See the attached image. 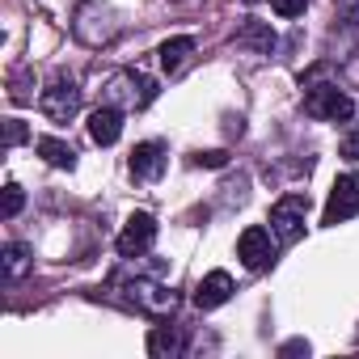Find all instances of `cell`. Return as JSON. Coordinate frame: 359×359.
Here are the masks:
<instances>
[{"label":"cell","mask_w":359,"mask_h":359,"mask_svg":"<svg viewBox=\"0 0 359 359\" xmlns=\"http://www.w3.org/2000/svg\"><path fill=\"white\" fill-rule=\"evenodd\" d=\"M351 216H359V173H342L325 203V224H342Z\"/></svg>","instance_id":"cell-6"},{"label":"cell","mask_w":359,"mask_h":359,"mask_svg":"<svg viewBox=\"0 0 359 359\" xmlns=\"http://www.w3.org/2000/svg\"><path fill=\"white\" fill-rule=\"evenodd\" d=\"M338 148H342V156H346V161H359V123H351V131L342 135V144H338Z\"/></svg>","instance_id":"cell-21"},{"label":"cell","mask_w":359,"mask_h":359,"mask_svg":"<svg viewBox=\"0 0 359 359\" xmlns=\"http://www.w3.org/2000/svg\"><path fill=\"white\" fill-rule=\"evenodd\" d=\"M165 165H169V156H165L161 140H144L131 148V177H140V182H156L165 173Z\"/></svg>","instance_id":"cell-9"},{"label":"cell","mask_w":359,"mask_h":359,"mask_svg":"<svg viewBox=\"0 0 359 359\" xmlns=\"http://www.w3.org/2000/svg\"><path fill=\"white\" fill-rule=\"evenodd\" d=\"M250 5H254V0H250Z\"/></svg>","instance_id":"cell-24"},{"label":"cell","mask_w":359,"mask_h":359,"mask_svg":"<svg viewBox=\"0 0 359 359\" xmlns=\"http://www.w3.org/2000/svg\"><path fill=\"white\" fill-rule=\"evenodd\" d=\"M118 135H123V110L118 106H97L93 114H89V140L93 144H102V148H110V144H118Z\"/></svg>","instance_id":"cell-11"},{"label":"cell","mask_w":359,"mask_h":359,"mask_svg":"<svg viewBox=\"0 0 359 359\" xmlns=\"http://www.w3.org/2000/svg\"><path fill=\"white\" fill-rule=\"evenodd\" d=\"M34 148H39V156H43L47 165H55V169H72V165H76L72 144H64V140H55V135H43Z\"/></svg>","instance_id":"cell-15"},{"label":"cell","mask_w":359,"mask_h":359,"mask_svg":"<svg viewBox=\"0 0 359 359\" xmlns=\"http://www.w3.org/2000/svg\"><path fill=\"white\" fill-rule=\"evenodd\" d=\"M195 161H199V165H208V169H220V165L229 161V152H220V148H216V152H199Z\"/></svg>","instance_id":"cell-22"},{"label":"cell","mask_w":359,"mask_h":359,"mask_svg":"<svg viewBox=\"0 0 359 359\" xmlns=\"http://www.w3.org/2000/svg\"><path fill=\"white\" fill-rule=\"evenodd\" d=\"M22 203H26L22 187H18V182H9V187H5V220H13V216L22 212Z\"/></svg>","instance_id":"cell-18"},{"label":"cell","mask_w":359,"mask_h":359,"mask_svg":"<svg viewBox=\"0 0 359 359\" xmlns=\"http://www.w3.org/2000/svg\"><path fill=\"white\" fill-rule=\"evenodd\" d=\"M26 271H30V250L13 241V245L5 250V279H22Z\"/></svg>","instance_id":"cell-17"},{"label":"cell","mask_w":359,"mask_h":359,"mask_svg":"<svg viewBox=\"0 0 359 359\" xmlns=\"http://www.w3.org/2000/svg\"><path fill=\"white\" fill-rule=\"evenodd\" d=\"M229 296H233V275H229V271H212V275L199 279V287H195V304H199V309H220Z\"/></svg>","instance_id":"cell-12"},{"label":"cell","mask_w":359,"mask_h":359,"mask_svg":"<svg viewBox=\"0 0 359 359\" xmlns=\"http://www.w3.org/2000/svg\"><path fill=\"white\" fill-rule=\"evenodd\" d=\"M152 241H156V220H152L148 212H135V216L127 220V229L118 233V254H123V258H140V254L152 250Z\"/></svg>","instance_id":"cell-7"},{"label":"cell","mask_w":359,"mask_h":359,"mask_svg":"<svg viewBox=\"0 0 359 359\" xmlns=\"http://www.w3.org/2000/svg\"><path fill=\"white\" fill-rule=\"evenodd\" d=\"M271 9H275L279 18H300V13L309 9V0H271Z\"/></svg>","instance_id":"cell-19"},{"label":"cell","mask_w":359,"mask_h":359,"mask_svg":"<svg viewBox=\"0 0 359 359\" xmlns=\"http://www.w3.org/2000/svg\"><path fill=\"white\" fill-rule=\"evenodd\" d=\"M237 47H258V51H275V30L262 22H245V30L237 34Z\"/></svg>","instance_id":"cell-16"},{"label":"cell","mask_w":359,"mask_h":359,"mask_svg":"<svg viewBox=\"0 0 359 359\" xmlns=\"http://www.w3.org/2000/svg\"><path fill=\"white\" fill-rule=\"evenodd\" d=\"M304 114L325 118V123H342V118L355 114V102H351L338 85H313V89L304 93Z\"/></svg>","instance_id":"cell-3"},{"label":"cell","mask_w":359,"mask_h":359,"mask_svg":"<svg viewBox=\"0 0 359 359\" xmlns=\"http://www.w3.org/2000/svg\"><path fill=\"white\" fill-rule=\"evenodd\" d=\"M182 330L177 325H156L152 334H148V355H156V359H165V355H182Z\"/></svg>","instance_id":"cell-13"},{"label":"cell","mask_w":359,"mask_h":359,"mask_svg":"<svg viewBox=\"0 0 359 359\" xmlns=\"http://www.w3.org/2000/svg\"><path fill=\"white\" fill-rule=\"evenodd\" d=\"M39 106H43V114H47L51 123H68V118L81 110V89H76V81H72L68 72H55L51 85L43 89Z\"/></svg>","instance_id":"cell-2"},{"label":"cell","mask_w":359,"mask_h":359,"mask_svg":"<svg viewBox=\"0 0 359 359\" xmlns=\"http://www.w3.org/2000/svg\"><path fill=\"white\" fill-rule=\"evenodd\" d=\"M237 258L250 266V271H266L271 262H275V245H271V233L266 229H245L241 233V241H237Z\"/></svg>","instance_id":"cell-8"},{"label":"cell","mask_w":359,"mask_h":359,"mask_svg":"<svg viewBox=\"0 0 359 359\" xmlns=\"http://www.w3.org/2000/svg\"><path fill=\"white\" fill-rule=\"evenodd\" d=\"M304 216H309V199H304V195H283V199L271 208V233H275L283 245H292V241H300V233H304Z\"/></svg>","instance_id":"cell-4"},{"label":"cell","mask_w":359,"mask_h":359,"mask_svg":"<svg viewBox=\"0 0 359 359\" xmlns=\"http://www.w3.org/2000/svg\"><path fill=\"white\" fill-rule=\"evenodd\" d=\"M191 51H195V39L191 34H182V39H169V43H161V68L165 72H182V64L191 60Z\"/></svg>","instance_id":"cell-14"},{"label":"cell","mask_w":359,"mask_h":359,"mask_svg":"<svg viewBox=\"0 0 359 359\" xmlns=\"http://www.w3.org/2000/svg\"><path fill=\"white\" fill-rule=\"evenodd\" d=\"M300 351H309V342H287L283 346V355H300Z\"/></svg>","instance_id":"cell-23"},{"label":"cell","mask_w":359,"mask_h":359,"mask_svg":"<svg viewBox=\"0 0 359 359\" xmlns=\"http://www.w3.org/2000/svg\"><path fill=\"white\" fill-rule=\"evenodd\" d=\"M127 300L135 309H152V313H173V304H177V296L165 292L156 279H131L127 283Z\"/></svg>","instance_id":"cell-10"},{"label":"cell","mask_w":359,"mask_h":359,"mask_svg":"<svg viewBox=\"0 0 359 359\" xmlns=\"http://www.w3.org/2000/svg\"><path fill=\"white\" fill-rule=\"evenodd\" d=\"M114 13L102 5V0H85V5L76 9V22H72V34L85 43V47H102L114 39Z\"/></svg>","instance_id":"cell-1"},{"label":"cell","mask_w":359,"mask_h":359,"mask_svg":"<svg viewBox=\"0 0 359 359\" xmlns=\"http://www.w3.org/2000/svg\"><path fill=\"white\" fill-rule=\"evenodd\" d=\"M26 140V123L22 118H5V148H18Z\"/></svg>","instance_id":"cell-20"},{"label":"cell","mask_w":359,"mask_h":359,"mask_svg":"<svg viewBox=\"0 0 359 359\" xmlns=\"http://www.w3.org/2000/svg\"><path fill=\"white\" fill-rule=\"evenodd\" d=\"M106 97H110V102H123V106L144 110V106L156 97V85H152L144 72H118V76L106 85Z\"/></svg>","instance_id":"cell-5"}]
</instances>
